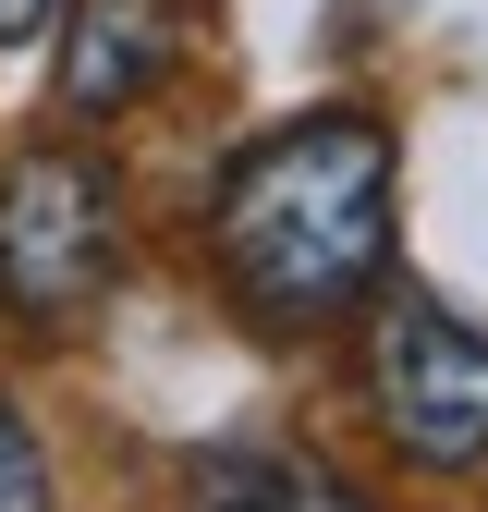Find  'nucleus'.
<instances>
[{"mask_svg": "<svg viewBox=\"0 0 488 512\" xmlns=\"http://www.w3.org/2000/svg\"><path fill=\"white\" fill-rule=\"evenodd\" d=\"M208 244H220L232 305H257L269 330L354 317L391 269V122L305 110L281 135H257L208 196Z\"/></svg>", "mask_w": 488, "mask_h": 512, "instance_id": "obj_1", "label": "nucleus"}, {"mask_svg": "<svg viewBox=\"0 0 488 512\" xmlns=\"http://www.w3.org/2000/svg\"><path fill=\"white\" fill-rule=\"evenodd\" d=\"M366 403H379L403 464H427V476L488 464V342L452 305H379V330H366Z\"/></svg>", "mask_w": 488, "mask_h": 512, "instance_id": "obj_2", "label": "nucleus"}, {"mask_svg": "<svg viewBox=\"0 0 488 512\" xmlns=\"http://www.w3.org/2000/svg\"><path fill=\"white\" fill-rule=\"evenodd\" d=\"M122 269V183L74 147H49L13 171L0 196V281H13L25 317H86Z\"/></svg>", "mask_w": 488, "mask_h": 512, "instance_id": "obj_3", "label": "nucleus"}, {"mask_svg": "<svg viewBox=\"0 0 488 512\" xmlns=\"http://www.w3.org/2000/svg\"><path fill=\"white\" fill-rule=\"evenodd\" d=\"M171 49H183L171 0H74L61 13V110L74 122H122L135 98H159Z\"/></svg>", "mask_w": 488, "mask_h": 512, "instance_id": "obj_4", "label": "nucleus"}, {"mask_svg": "<svg viewBox=\"0 0 488 512\" xmlns=\"http://www.w3.org/2000/svg\"><path fill=\"white\" fill-rule=\"evenodd\" d=\"M196 512H366V500L293 452H232V464H196Z\"/></svg>", "mask_w": 488, "mask_h": 512, "instance_id": "obj_5", "label": "nucleus"}, {"mask_svg": "<svg viewBox=\"0 0 488 512\" xmlns=\"http://www.w3.org/2000/svg\"><path fill=\"white\" fill-rule=\"evenodd\" d=\"M0 512H49V452L25 415H0Z\"/></svg>", "mask_w": 488, "mask_h": 512, "instance_id": "obj_6", "label": "nucleus"}, {"mask_svg": "<svg viewBox=\"0 0 488 512\" xmlns=\"http://www.w3.org/2000/svg\"><path fill=\"white\" fill-rule=\"evenodd\" d=\"M49 13H61V0H0V49H25V37H37Z\"/></svg>", "mask_w": 488, "mask_h": 512, "instance_id": "obj_7", "label": "nucleus"}]
</instances>
